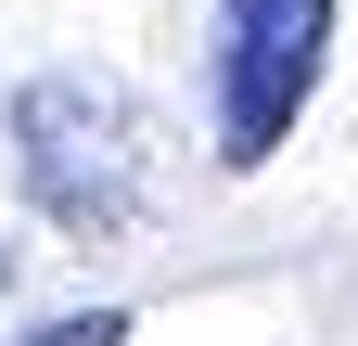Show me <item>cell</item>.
I'll list each match as a JSON object with an SVG mask.
<instances>
[{
	"instance_id": "3",
	"label": "cell",
	"mask_w": 358,
	"mask_h": 346,
	"mask_svg": "<svg viewBox=\"0 0 358 346\" xmlns=\"http://www.w3.org/2000/svg\"><path fill=\"white\" fill-rule=\"evenodd\" d=\"M38 346H128V308H90V321H52Z\"/></svg>"
},
{
	"instance_id": "1",
	"label": "cell",
	"mask_w": 358,
	"mask_h": 346,
	"mask_svg": "<svg viewBox=\"0 0 358 346\" xmlns=\"http://www.w3.org/2000/svg\"><path fill=\"white\" fill-rule=\"evenodd\" d=\"M13 167H26V205L77 244H115L141 219V90L128 77H90L52 64L13 90Z\"/></svg>"
},
{
	"instance_id": "2",
	"label": "cell",
	"mask_w": 358,
	"mask_h": 346,
	"mask_svg": "<svg viewBox=\"0 0 358 346\" xmlns=\"http://www.w3.org/2000/svg\"><path fill=\"white\" fill-rule=\"evenodd\" d=\"M333 0H217V167H268L320 103Z\"/></svg>"
}]
</instances>
